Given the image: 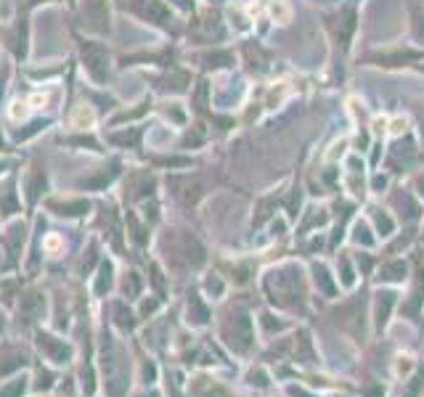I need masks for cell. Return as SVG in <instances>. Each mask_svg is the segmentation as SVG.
<instances>
[{"label":"cell","instance_id":"7a4b0ae2","mask_svg":"<svg viewBox=\"0 0 424 397\" xmlns=\"http://www.w3.org/2000/svg\"><path fill=\"white\" fill-rule=\"evenodd\" d=\"M35 347L43 355V361H48V366H53V368H66L75 361V344L48 329H40V326L35 329Z\"/></svg>","mask_w":424,"mask_h":397},{"label":"cell","instance_id":"2e32d148","mask_svg":"<svg viewBox=\"0 0 424 397\" xmlns=\"http://www.w3.org/2000/svg\"><path fill=\"white\" fill-rule=\"evenodd\" d=\"M157 310H160V299H154V297H151V299H141V305H138V318L146 321V318H151Z\"/></svg>","mask_w":424,"mask_h":397},{"label":"cell","instance_id":"ba28073f","mask_svg":"<svg viewBox=\"0 0 424 397\" xmlns=\"http://www.w3.org/2000/svg\"><path fill=\"white\" fill-rule=\"evenodd\" d=\"M29 389H32V376L24 373V371L0 381V397H24Z\"/></svg>","mask_w":424,"mask_h":397},{"label":"cell","instance_id":"9c48e42d","mask_svg":"<svg viewBox=\"0 0 424 397\" xmlns=\"http://www.w3.org/2000/svg\"><path fill=\"white\" fill-rule=\"evenodd\" d=\"M48 210L61 215V217H83V215H88L91 204L83 202V199H75V202H69V199H66V202L53 199V202H48Z\"/></svg>","mask_w":424,"mask_h":397},{"label":"cell","instance_id":"7c38bea8","mask_svg":"<svg viewBox=\"0 0 424 397\" xmlns=\"http://www.w3.org/2000/svg\"><path fill=\"white\" fill-rule=\"evenodd\" d=\"M106 16V0H85L83 3V19H88V27L104 32L98 21H104Z\"/></svg>","mask_w":424,"mask_h":397},{"label":"cell","instance_id":"30bf717a","mask_svg":"<svg viewBox=\"0 0 424 397\" xmlns=\"http://www.w3.org/2000/svg\"><path fill=\"white\" fill-rule=\"evenodd\" d=\"M114 287V262L112 259H104L101 265H98V278H95L93 284V292L98 299H104Z\"/></svg>","mask_w":424,"mask_h":397},{"label":"cell","instance_id":"5b68a950","mask_svg":"<svg viewBox=\"0 0 424 397\" xmlns=\"http://www.w3.org/2000/svg\"><path fill=\"white\" fill-rule=\"evenodd\" d=\"M80 53H83V66L95 83H106L109 77V51L95 40H80Z\"/></svg>","mask_w":424,"mask_h":397},{"label":"cell","instance_id":"9a60e30c","mask_svg":"<svg viewBox=\"0 0 424 397\" xmlns=\"http://www.w3.org/2000/svg\"><path fill=\"white\" fill-rule=\"evenodd\" d=\"M19 212V202H16V191L14 188H6L3 194H0V217L6 220L11 215Z\"/></svg>","mask_w":424,"mask_h":397},{"label":"cell","instance_id":"8992f818","mask_svg":"<svg viewBox=\"0 0 424 397\" xmlns=\"http://www.w3.org/2000/svg\"><path fill=\"white\" fill-rule=\"evenodd\" d=\"M27 363L29 358L21 344H9V342L0 344V381L6 379V376H14V373L24 371Z\"/></svg>","mask_w":424,"mask_h":397},{"label":"cell","instance_id":"ac0fdd59","mask_svg":"<svg viewBox=\"0 0 424 397\" xmlns=\"http://www.w3.org/2000/svg\"><path fill=\"white\" fill-rule=\"evenodd\" d=\"M390 305H393V294H382V302H379V307H377V313H379V326H385V315H387V310H390Z\"/></svg>","mask_w":424,"mask_h":397},{"label":"cell","instance_id":"277c9868","mask_svg":"<svg viewBox=\"0 0 424 397\" xmlns=\"http://www.w3.org/2000/svg\"><path fill=\"white\" fill-rule=\"evenodd\" d=\"M220 336L236 352H247L249 344H252V324H249V318L244 313H231L228 321L223 324V329H220Z\"/></svg>","mask_w":424,"mask_h":397},{"label":"cell","instance_id":"6da1fadb","mask_svg":"<svg viewBox=\"0 0 424 397\" xmlns=\"http://www.w3.org/2000/svg\"><path fill=\"white\" fill-rule=\"evenodd\" d=\"M101 376H104V389L109 397H125L128 392V352L112 334H104L101 339Z\"/></svg>","mask_w":424,"mask_h":397},{"label":"cell","instance_id":"d6986e66","mask_svg":"<svg viewBox=\"0 0 424 397\" xmlns=\"http://www.w3.org/2000/svg\"><path fill=\"white\" fill-rule=\"evenodd\" d=\"M6 331H9V315L0 310V336H3Z\"/></svg>","mask_w":424,"mask_h":397},{"label":"cell","instance_id":"52a82bcc","mask_svg":"<svg viewBox=\"0 0 424 397\" xmlns=\"http://www.w3.org/2000/svg\"><path fill=\"white\" fill-rule=\"evenodd\" d=\"M133 11L146 16L149 21H154V24H165V27H167V19L172 21V16L167 14L162 0H133Z\"/></svg>","mask_w":424,"mask_h":397},{"label":"cell","instance_id":"4fadbf2b","mask_svg":"<svg viewBox=\"0 0 424 397\" xmlns=\"http://www.w3.org/2000/svg\"><path fill=\"white\" fill-rule=\"evenodd\" d=\"M186 315H189L186 321H189L191 326H205V324H207V318H210V310L205 307V302H202L197 294H191L189 313H186Z\"/></svg>","mask_w":424,"mask_h":397},{"label":"cell","instance_id":"e0dca14e","mask_svg":"<svg viewBox=\"0 0 424 397\" xmlns=\"http://www.w3.org/2000/svg\"><path fill=\"white\" fill-rule=\"evenodd\" d=\"M385 273H387V276H385L387 281H398V278L405 273V265H403V262H393V265H387V268H385Z\"/></svg>","mask_w":424,"mask_h":397},{"label":"cell","instance_id":"8fae6325","mask_svg":"<svg viewBox=\"0 0 424 397\" xmlns=\"http://www.w3.org/2000/svg\"><path fill=\"white\" fill-rule=\"evenodd\" d=\"M112 324L120 329V334H128L133 331V326H135V321H133V313L130 307H128V299H117V302H112Z\"/></svg>","mask_w":424,"mask_h":397},{"label":"cell","instance_id":"3957f363","mask_svg":"<svg viewBox=\"0 0 424 397\" xmlns=\"http://www.w3.org/2000/svg\"><path fill=\"white\" fill-rule=\"evenodd\" d=\"M19 305H16V315H19V326L21 329H38L40 321H46V310H48V299L43 292L38 289H29L24 294H19Z\"/></svg>","mask_w":424,"mask_h":397},{"label":"cell","instance_id":"5bb4252c","mask_svg":"<svg viewBox=\"0 0 424 397\" xmlns=\"http://www.w3.org/2000/svg\"><path fill=\"white\" fill-rule=\"evenodd\" d=\"M120 292H123V299H138L141 294V276L130 270L123 276V284H120Z\"/></svg>","mask_w":424,"mask_h":397}]
</instances>
